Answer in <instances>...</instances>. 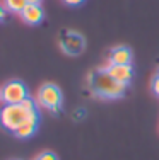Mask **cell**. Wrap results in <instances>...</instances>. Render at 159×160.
<instances>
[{
	"label": "cell",
	"mask_w": 159,
	"mask_h": 160,
	"mask_svg": "<svg viewBox=\"0 0 159 160\" xmlns=\"http://www.w3.org/2000/svg\"><path fill=\"white\" fill-rule=\"evenodd\" d=\"M109 63L111 65H128V63H132V51L125 46L115 48L109 53Z\"/></svg>",
	"instance_id": "cell-9"
},
{
	"label": "cell",
	"mask_w": 159,
	"mask_h": 160,
	"mask_svg": "<svg viewBox=\"0 0 159 160\" xmlns=\"http://www.w3.org/2000/svg\"><path fill=\"white\" fill-rule=\"evenodd\" d=\"M26 5H28V0H3V7L14 14H21Z\"/></svg>",
	"instance_id": "cell-10"
},
{
	"label": "cell",
	"mask_w": 159,
	"mask_h": 160,
	"mask_svg": "<svg viewBox=\"0 0 159 160\" xmlns=\"http://www.w3.org/2000/svg\"><path fill=\"white\" fill-rule=\"evenodd\" d=\"M21 17H22V21H24L26 24L36 26V24H40V22L43 21L45 12H43V9H41V5H36V3H28V5L24 7V10L21 12Z\"/></svg>",
	"instance_id": "cell-7"
},
{
	"label": "cell",
	"mask_w": 159,
	"mask_h": 160,
	"mask_svg": "<svg viewBox=\"0 0 159 160\" xmlns=\"http://www.w3.org/2000/svg\"><path fill=\"white\" fill-rule=\"evenodd\" d=\"M31 111H26L21 104H5L0 109V124L9 131L16 129L28 119V114Z\"/></svg>",
	"instance_id": "cell-2"
},
{
	"label": "cell",
	"mask_w": 159,
	"mask_h": 160,
	"mask_svg": "<svg viewBox=\"0 0 159 160\" xmlns=\"http://www.w3.org/2000/svg\"><path fill=\"white\" fill-rule=\"evenodd\" d=\"M3 19H5V9H3L2 5H0V22H2Z\"/></svg>",
	"instance_id": "cell-15"
},
{
	"label": "cell",
	"mask_w": 159,
	"mask_h": 160,
	"mask_svg": "<svg viewBox=\"0 0 159 160\" xmlns=\"http://www.w3.org/2000/svg\"><path fill=\"white\" fill-rule=\"evenodd\" d=\"M28 97V89L21 80H10L0 89V101L5 104H21Z\"/></svg>",
	"instance_id": "cell-4"
},
{
	"label": "cell",
	"mask_w": 159,
	"mask_h": 160,
	"mask_svg": "<svg viewBox=\"0 0 159 160\" xmlns=\"http://www.w3.org/2000/svg\"><path fill=\"white\" fill-rule=\"evenodd\" d=\"M62 48H63V51L70 53V55H77L84 48V39L75 32H69L62 41Z\"/></svg>",
	"instance_id": "cell-8"
},
{
	"label": "cell",
	"mask_w": 159,
	"mask_h": 160,
	"mask_svg": "<svg viewBox=\"0 0 159 160\" xmlns=\"http://www.w3.org/2000/svg\"><path fill=\"white\" fill-rule=\"evenodd\" d=\"M38 102L51 112H58L62 108V90L53 83H45L38 90Z\"/></svg>",
	"instance_id": "cell-3"
},
{
	"label": "cell",
	"mask_w": 159,
	"mask_h": 160,
	"mask_svg": "<svg viewBox=\"0 0 159 160\" xmlns=\"http://www.w3.org/2000/svg\"><path fill=\"white\" fill-rule=\"evenodd\" d=\"M93 89L96 90L99 96H103L106 99H116V97L123 96L127 85L116 82L115 78H111L103 70V72H98V73L93 77Z\"/></svg>",
	"instance_id": "cell-1"
},
{
	"label": "cell",
	"mask_w": 159,
	"mask_h": 160,
	"mask_svg": "<svg viewBox=\"0 0 159 160\" xmlns=\"http://www.w3.org/2000/svg\"><path fill=\"white\" fill-rule=\"evenodd\" d=\"M104 72L109 75L111 78H115L116 82L123 83V85H128L134 78V67L132 63L128 65H111L108 63V67L104 68Z\"/></svg>",
	"instance_id": "cell-5"
},
{
	"label": "cell",
	"mask_w": 159,
	"mask_h": 160,
	"mask_svg": "<svg viewBox=\"0 0 159 160\" xmlns=\"http://www.w3.org/2000/svg\"><path fill=\"white\" fill-rule=\"evenodd\" d=\"M63 2H65L67 5H72V7H77V5H81V3H84L86 0H63Z\"/></svg>",
	"instance_id": "cell-14"
},
{
	"label": "cell",
	"mask_w": 159,
	"mask_h": 160,
	"mask_svg": "<svg viewBox=\"0 0 159 160\" xmlns=\"http://www.w3.org/2000/svg\"><path fill=\"white\" fill-rule=\"evenodd\" d=\"M38 119H40V118H38V111H31L28 114V119L14 131V135H16L17 138H22V140L33 136L36 133V128H38Z\"/></svg>",
	"instance_id": "cell-6"
},
{
	"label": "cell",
	"mask_w": 159,
	"mask_h": 160,
	"mask_svg": "<svg viewBox=\"0 0 159 160\" xmlns=\"http://www.w3.org/2000/svg\"><path fill=\"white\" fill-rule=\"evenodd\" d=\"M36 160H58V158H56V155L53 152H43Z\"/></svg>",
	"instance_id": "cell-12"
},
{
	"label": "cell",
	"mask_w": 159,
	"mask_h": 160,
	"mask_svg": "<svg viewBox=\"0 0 159 160\" xmlns=\"http://www.w3.org/2000/svg\"><path fill=\"white\" fill-rule=\"evenodd\" d=\"M41 2H43V0H28V3H36V5H40Z\"/></svg>",
	"instance_id": "cell-16"
},
{
	"label": "cell",
	"mask_w": 159,
	"mask_h": 160,
	"mask_svg": "<svg viewBox=\"0 0 159 160\" xmlns=\"http://www.w3.org/2000/svg\"><path fill=\"white\" fill-rule=\"evenodd\" d=\"M152 90H154V94L159 97V75L154 78V82H152Z\"/></svg>",
	"instance_id": "cell-13"
},
{
	"label": "cell",
	"mask_w": 159,
	"mask_h": 160,
	"mask_svg": "<svg viewBox=\"0 0 159 160\" xmlns=\"http://www.w3.org/2000/svg\"><path fill=\"white\" fill-rule=\"evenodd\" d=\"M21 106L26 109V111H36V104H34V101H33L31 97H26L24 101L21 102Z\"/></svg>",
	"instance_id": "cell-11"
}]
</instances>
